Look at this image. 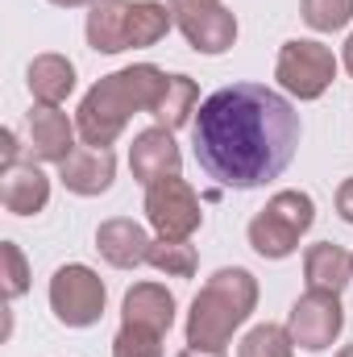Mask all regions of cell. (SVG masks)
Instances as JSON below:
<instances>
[{"instance_id": "1", "label": "cell", "mask_w": 353, "mask_h": 357, "mask_svg": "<svg viewBox=\"0 0 353 357\" xmlns=\"http://www.w3.org/2000/svg\"><path fill=\"white\" fill-rule=\"evenodd\" d=\"M195 162L220 187L254 191L278 178L299 150V112L262 84L212 91L191 121Z\"/></svg>"}, {"instance_id": "2", "label": "cell", "mask_w": 353, "mask_h": 357, "mask_svg": "<svg viewBox=\"0 0 353 357\" xmlns=\"http://www.w3.org/2000/svg\"><path fill=\"white\" fill-rule=\"evenodd\" d=\"M163 88H167V71L154 63H137V67H125V71L96 79V88L80 100V112H75V129H80L84 146L108 150L125 133L129 116L154 112Z\"/></svg>"}, {"instance_id": "3", "label": "cell", "mask_w": 353, "mask_h": 357, "mask_svg": "<svg viewBox=\"0 0 353 357\" xmlns=\"http://www.w3.org/2000/svg\"><path fill=\"white\" fill-rule=\"evenodd\" d=\"M258 307V278L246 266H225L216 270L200 295L191 299L187 312V345L195 349H225L233 333L254 316Z\"/></svg>"}, {"instance_id": "4", "label": "cell", "mask_w": 353, "mask_h": 357, "mask_svg": "<svg viewBox=\"0 0 353 357\" xmlns=\"http://www.w3.org/2000/svg\"><path fill=\"white\" fill-rule=\"evenodd\" d=\"M312 220H316V204H312V195L287 187V191H278V195L266 199V208L250 220L246 233H250L254 254H262V258H270V262H278V258H291V254L299 250V237L312 229Z\"/></svg>"}, {"instance_id": "5", "label": "cell", "mask_w": 353, "mask_h": 357, "mask_svg": "<svg viewBox=\"0 0 353 357\" xmlns=\"http://www.w3.org/2000/svg\"><path fill=\"white\" fill-rule=\"evenodd\" d=\"M274 79L295 100H320L337 79V54L324 42H316V38H291L278 50Z\"/></svg>"}, {"instance_id": "6", "label": "cell", "mask_w": 353, "mask_h": 357, "mask_svg": "<svg viewBox=\"0 0 353 357\" xmlns=\"http://www.w3.org/2000/svg\"><path fill=\"white\" fill-rule=\"evenodd\" d=\"M104 278L84 262H71V266H59L50 278V312L59 324L67 328H91L100 324L104 316Z\"/></svg>"}, {"instance_id": "7", "label": "cell", "mask_w": 353, "mask_h": 357, "mask_svg": "<svg viewBox=\"0 0 353 357\" xmlns=\"http://www.w3.org/2000/svg\"><path fill=\"white\" fill-rule=\"evenodd\" d=\"M146 220L167 241H191V233H200V225H204V208H200L195 187L179 175L158 178L154 187H146Z\"/></svg>"}, {"instance_id": "8", "label": "cell", "mask_w": 353, "mask_h": 357, "mask_svg": "<svg viewBox=\"0 0 353 357\" xmlns=\"http://www.w3.org/2000/svg\"><path fill=\"white\" fill-rule=\"evenodd\" d=\"M345 328V307H341V295H324V291H308L291 303V316H287V333L299 349L308 354H324L333 349V341L341 337Z\"/></svg>"}, {"instance_id": "9", "label": "cell", "mask_w": 353, "mask_h": 357, "mask_svg": "<svg viewBox=\"0 0 353 357\" xmlns=\"http://www.w3.org/2000/svg\"><path fill=\"white\" fill-rule=\"evenodd\" d=\"M171 13L195 54H225L237 42V17L220 0H171Z\"/></svg>"}, {"instance_id": "10", "label": "cell", "mask_w": 353, "mask_h": 357, "mask_svg": "<svg viewBox=\"0 0 353 357\" xmlns=\"http://www.w3.org/2000/svg\"><path fill=\"white\" fill-rule=\"evenodd\" d=\"M29 133V162H67L75 154V121L54 104H33L25 116Z\"/></svg>"}, {"instance_id": "11", "label": "cell", "mask_w": 353, "mask_h": 357, "mask_svg": "<svg viewBox=\"0 0 353 357\" xmlns=\"http://www.w3.org/2000/svg\"><path fill=\"white\" fill-rule=\"evenodd\" d=\"M179 167H183V154H179L175 133L167 125H150V129H142L133 137V146H129V171H133V178L142 187H154L158 178L179 175Z\"/></svg>"}, {"instance_id": "12", "label": "cell", "mask_w": 353, "mask_h": 357, "mask_svg": "<svg viewBox=\"0 0 353 357\" xmlns=\"http://www.w3.org/2000/svg\"><path fill=\"white\" fill-rule=\"evenodd\" d=\"M150 233L129 220V216H112L96 229V250L108 266L117 270H137V266H150Z\"/></svg>"}, {"instance_id": "13", "label": "cell", "mask_w": 353, "mask_h": 357, "mask_svg": "<svg viewBox=\"0 0 353 357\" xmlns=\"http://www.w3.org/2000/svg\"><path fill=\"white\" fill-rule=\"evenodd\" d=\"M121 324L167 337L175 324V295L163 282H133L125 291V303H121Z\"/></svg>"}, {"instance_id": "14", "label": "cell", "mask_w": 353, "mask_h": 357, "mask_svg": "<svg viewBox=\"0 0 353 357\" xmlns=\"http://www.w3.org/2000/svg\"><path fill=\"white\" fill-rule=\"evenodd\" d=\"M59 178L75 195H104L117 178V158L112 150H100V146H75V154L59 162Z\"/></svg>"}, {"instance_id": "15", "label": "cell", "mask_w": 353, "mask_h": 357, "mask_svg": "<svg viewBox=\"0 0 353 357\" xmlns=\"http://www.w3.org/2000/svg\"><path fill=\"white\" fill-rule=\"evenodd\" d=\"M0 204L13 216H38L50 204V178L38 162H17L0 175Z\"/></svg>"}, {"instance_id": "16", "label": "cell", "mask_w": 353, "mask_h": 357, "mask_svg": "<svg viewBox=\"0 0 353 357\" xmlns=\"http://www.w3.org/2000/svg\"><path fill=\"white\" fill-rule=\"evenodd\" d=\"M129 21H133V0H96L88 8V46L96 54L129 50Z\"/></svg>"}, {"instance_id": "17", "label": "cell", "mask_w": 353, "mask_h": 357, "mask_svg": "<svg viewBox=\"0 0 353 357\" xmlns=\"http://www.w3.org/2000/svg\"><path fill=\"white\" fill-rule=\"evenodd\" d=\"M303 278H308V291L341 295L353 282V254H345L333 241H320L303 254Z\"/></svg>"}, {"instance_id": "18", "label": "cell", "mask_w": 353, "mask_h": 357, "mask_svg": "<svg viewBox=\"0 0 353 357\" xmlns=\"http://www.w3.org/2000/svg\"><path fill=\"white\" fill-rule=\"evenodd\" d=\"M25 84H29L33 104H54L59 108L75 91V67L63 54H38L29 63V71H25Z\"/></svg>"}, {"instance_id": "19", "label": "cell", "mask_w": 353, "mask_h": 357, "mask_svg": "<svg viewBox=\"0 0 353 357\" xmlns=\"http://www.w3.org/2000/svg\"><path fill=\"white\" fill-rule=\"evenodd\" d=\"M195 104H200L195 79H191V75H167V88H163L158 104H154V116H158V125H167V129L175 133V129H183V125L191 121Z\"/></svg>"}, {"instance_id": "20", "label": "cell", "mask_w": 353, "mask_h": 357, "mask_svg": "<svg viewBox=\"0 0 353 357\" xmlns=\"http://www.w3.org/2000/svg\"><path fill=\"white\" fill-rule=\"evenodd\" d=\"M175 25V13L171 4H158V0H133V21H129V50H146V46H158Z\"/></svg>"}, {"instance_id": "21", "label": "cell", "mask_w": 353, "mask_h": 357, "mask_svg": "<svg viewBox=\"0 0 353 357\" xmlns=\"http://www.w3.org/2000/svg\"><path fill=\"white\" fill-rule=\"evenodd\" d=\"M150 266L158 270V274H167V278H191L195 266H200V258H195V245L158 237L150 245Z\"/></svg>"}, {"instance_id": "22", "label": "cell", "mask_w": 353, "mask_h": 357, "mask_svg": "<svg viewBox=\"0 0 353 357\" xmlns=\"http://www.w3.org/2000/svg\"><path fill=\"white\" fill-rule=\"evenodd\" d=\"M237 357H295V341L283 324H258L237 345Z\"/></svg>"}, {"instance_id": "23", "label": "cell", "mask_w": 353, "mask_h": 357, "mask_svg": "<svg viewBox=\"0 0 353 357\" xmlns=\"http://www.w3.org/2000/svg\"><path fill=\"white\" fill-rule=\"evenodd\" d=\"M299 13L316 33H337L353 21V0H299Z\"/></svg>"}, {"instance_id": "24", "label": "cell", "mask_w": 353, "mask_h": 357, "mask_svg": "<svg viewBox=\"0 0 353 357\" xmlns=\"http://www.w3.org/2000/svg\"><path fill=\"white\" fill-rule=\"evenodd\" d=\"M112 357H163V337L121 324V333L112 337Z\"/></svg>"}, {"instance_id": "25", "label": "cell", "mask_w": 353, "mask_h": 357, "mask_svg": "<svg viewBox=\"0 0 353 357\" xmlns=\"http://www.w3.org/2000/svg\"><path fill=\"white\" fill-rule=\"evenodd\" d=\"M0 258H4V299H21L29 291V262H25L21 245L0 241Z\"/></svg>"}, {"instance_id": "26", "label": "cell", "mask_w": 353, "mask_h": 357, "mask_svg": "<svg viewBox=\"0 0 353 357\" xmlns=\"http://www.w3.org/2000/svg\"><path fill=\"white\" fill-rule=\"evenodd\" d=\"M337 212H341L345 225H353V178H345V183L337 187Z\"/></svg>"}, {"instance_id": "27", "label": "cell", "mask_w": 353, "mask_h": 357, "mask_svg": "<svg viewBox=\"0 0 353 357\" xmlns=\"http://www.w3.org/2000/svg\"><path fill=\"white\" fill-rule=\"evenodd\" d=\"M17 150H21V146H17V133L4 129V133H0V158H4V171L17 167Z\"/></svg>"}, {"instance_id": "28", "label": "cell", "mask_w": 353, "mask_h": 357, "mask_svg": "<svg viewBox=\"0 0 353 357\" xmlns=\"http://www.w3.org/2000/svg\"><path fill=\"white\" fill-rule=\"evenodd\" d=\"M175 357H225V349H195V345H187V349L175 354Z\"/></svg>"}, {"instance_id": "29", "label": "cell", "mask_w": 353, "mask_h": 357, "mask_svg": "<svg viewBox=\"0 0 353 357\" xmlns=\"http://www.w3.org/2000/svg\"><path fill=\"white\" fill-rule=\"evenodd\" d=\"M341 63H345V71L353 75V33L345 38V54H341Z\"/></svg>"}, {"instance_id": "30", "label": "cell", "mask_w": 353, "mask_h": 357, "mask_svg": "<svg viewBox=\"0 0 353 357\" xmlns=\"http://www.w3.org/2000/svg\"><path fill=\"white\" fill-rule=\"evenodd\" d=\"M50 4H59V8H84V4H96V0H50Z\"/></svg>"}, {"instance_id": "31", "label": "cell", "mask_w": 353, "mask_h": 357, "mask_svg": "<svg viewBox=\"0 0 353 357\" xmlns=\"http://www.w3.org/2000/svg\"><path fill=\"white\" fill-rule=\"evenodd\" d=\"M337 357H353V345H345V349H341V354H337Z\"/></svg>"}]
</instances>
